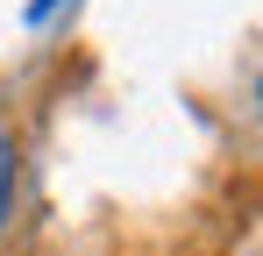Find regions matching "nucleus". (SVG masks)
<instances>
[{"mask_svg":"<svg viewBox=\"0 0 263 256\" xmlns=\"http://www.w3.org/2000/svg\"><path fill=\"white\" fill-rule=\"evenodd\" d=\"M14 199V142H7V128H0V213Z\"/></svg>","mask_w":263,"mask_h":256,"instance_id":"obj_1","label":"nucleus"}]
</instances>
